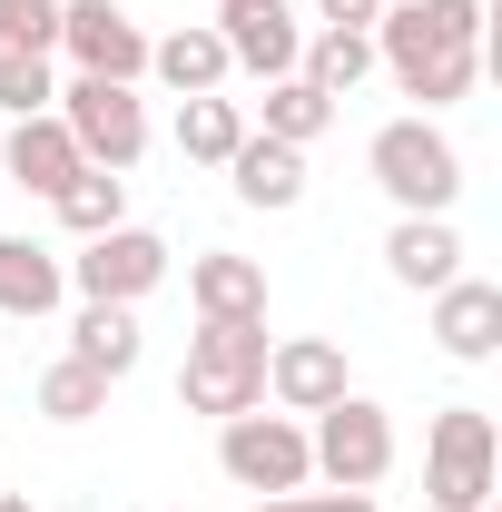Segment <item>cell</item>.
<instances>
[{"instance_id": "11", "label": "cell", "mask_w": 502, "mask_h": 512, "mask_svg": "<svg viewBox=\"0 0 502 512\" xmlns=\"http://www.w3.org/2000/svg\"><path fill=\"white\" fill-rule=\"evenodd\" d=\"M266 394H276L286 414H325L335 394H355V384H345V345H335V335H286V345H266Z\"/></svg>"}, {"instance_id": "19", "label": "cell", "mask_w": 502, "mask_h": 512, "mask_svg": "<svg viewBox=\"0 0 502 512\" xmlns=\"http://www.w3.org/2000/svg\"><path fill=\"white\" fill-rule=\"evenodd\" d=\"M138 306H79V325H69V355L79 365H99V375L119 384V375H138Z\"/></svg>"}, {"instance_id": "3", "label": "cell", "mask_w": 502, "mask_h": 512, "mask_svg": "<svg viewBox=\"0 0 502 512\" xmlns=\"http://www.w3.org/2000/svg\"><path fill=\"white\" fill-rule=\"evenodd\" d=\"M365 168H375V188L394 197L404 217H443V207L463 197V148H453L424 109H414V119H384L375 148H365Z\"/></svg>"}, {"instance_id": "22", "label": "cell", "mask_w": 502, "mask_h": 512, "mask_svg": "<svg viewBox=\"0 0 502 512\" xmlns=\"http://www.w3.org/2000/svg\"><path fill=\"white\" fill-rule=\"evenodd\" d=\"M256 109H266V128H256V138H286V148H315V138L335 128V99H325V89H306V79H266V99H256Z\"/></svg>"}, {"instance_id": "14", "label": "cell", "mask_w": 502, "mask_h": 512, "mask_svg": "<svg viewBox=\"0 0 502 512\" xmlns=\"http://www.w3.org/2000/svg\"><path fill=\"white\" fill-rule=\"evenodd\" d=\"M384 266H394V286H414V296L453 286V276H463V237H453V217H394Z\"/></svg>"}, {"instance_id": "2", "label": "cell", "mask_w": 502, "mask_h": 512, "mask_svg": "<svg viewBox=\"0 0 502 512\" xmlns=\"http://www.w3.org/2000/svg\"><path fill=\"white\" fill-rule=\"evenodd\" d=\"M178 404L188 414H256L266 404V316H227L188 335V365H178Z\"/></svg>"}, {"instance_id": "29", "label": "cell", "mask_w": 502, "mask_h": 512, "mask_svg": "<svg viewBox=\"0 0 502 512\" xmlns=\"http://www.w3.org/2000/svg\"><path fill=\"white\" fill-rule=\"evenodd\" d=\"M0 512H30V503H20V493H0Z\"/></svg>"}, {"instance_id": "13", "label": "cell", "mask_w": 502, "mask_h": 512, "mask_svg": "<svg viewBox=\"0 0 502 512\" xmlns=\"http://www.w3.org/2000/svg\"><path fill=\"white\" fill-rule=\"evenodd\" d=\"M0 168L20 178L30 197H60L89 158H79V138L60 128V109H40V119H10V138H0Z\"/></svg>"}, {"instance_id": "16", "label": "cell", "mask_w": 502, "mask_h": 512, "mask_svg": "<svg viewBox=\"0 0 502 512\" xmlns=\"http://www.w3.org/2000/svg\"><path fill=\"white\" fill-rule=\"evenodd\" d=\"M69 296V256H50L40 237H0V316H50Z\"/></svg>"}, {"instance_id": "21", "label": "cell", "mask_w": 502, "mask_h": 512, "mask_svg": "<svg viewBox=\"0 0 502 512\" xmlns=\"http://www.w3.org/2000/svg\"><path fill=\"white\" fill-rule=\"evenodd\" d=\"M365 69H375V40H365V30H315L306 50H296V79L325 89V99H345Z\"/></svg>"}, {"instance_id": "7", "label": "cell", "mask_w": 502, "mask_h": 512, "mask_svg": "<svg viewBox=\"0 0 502 512\" xmlns=\"http://www.w3.org/2000/svg\"><path fill=\"white\" fill-rule=\"evenodd\" d=\"M217 463H227V483H247V493H306L315 453H306V424L296 414H227L217 424Z\"/></svg>"}, {"instance_id": "12", "label": "cell", "mask_w": 502, "mask_h": 512, "mask_svg": "<svg viewBox=\"0 0 502 512\" xmlns=\"http://www.w3.org/2000/svg\"><path fill=\"white\" fill-rule=\"evenodd\" d=\"M434 345L453 365H493L502 355V286H483V276L434 286Z\"/></svg>"}, {"instance_id": "28", "label": "cell", "mask_w": 502, "mask_h": 512, "mask_svg": "<svg viewBox=\"0 0 502 512\" xmlns=\"http://www.w3.org/2000/svg\"><path fill=\"white\" fill-rule=\"evenodd\" d=\"M375 10H384V0H315L325 30H375Z\"/></svg>"}, {"instance_id": "18", "label": "cell", "mask_w": 502, "mask_h": 512, "mask_svg": "<svg viewBox=\"0 0 502 512\" xmlns=\"http://www.w3.org/2000/svg\"><path fill=\"white\" fill-rule=\"evenodd\" d=\"M148 69H158L178 99H207V89L227 79V40H217V20H188V30L148 40Z\"/></svg>"}, {"instance_id": "6", "label": "cell", "mask_w": 502, "mask_h": 512, "mask_svg": "<svg viewBox=\"0 0 502 512\" xmlns=\"http://www.w3.org/2000/svg\"><path fill=\"white\" fill-rule=\"evenodd\" d=\"M60 128L79 138V158L109 168V178H128V168L148 158V109H138L128 79H69L60 89Z\"/></svg>"}, {"instance_id": "5", "label": "cell", "mask_w": 502, "mask_h": 512, "mask_svg": "<svg viewBox=\"0 0 502 512\" xmlns=\"http://www.w3.org/2000/svg\"><path fill=\"white\" fill-rule=\"evenodd\" d=\"M306 453H315V473H325L335 493H375L384 473H394V414L365 404V394H335V404L315 414Z\"/></svg>"}, {"instance_id": "1", "label": "cell", "mask_w": 502, "mask_h": 512, "mask_svg": "<svg viewBox=\"0 0 502 512\" xmlns=\"http://www.w3.org/2000/svg\"><path fill=\"white\" fill-rule=\"evenodd\" d=\"M375 60L404 79V99L453 109L483 79V0H384L375 10Z\"/></svg>"}, {"instance_id": "20", "label": "cell", "mask_w": 502, "mask_h": 512, "mask_svg": "<svg viewBox=\"0 0 502 512\" xmlns=\"http://www.w3.org/2000/svg\"><path fill=\"white\" fill-rule=\"evenodd\" d=\"M237 138H247V109L237 99H178V158H197V168H227L237 158Z\"/></svg>"}, {"instance_id": "24", "label": "cell", "mask_w": 502, "mask_h": 512, "mask_svg": "<svg viewBox=\"0 0 502 512\" xmlns=\"http://www.w3.org/2000/svg\"><path fill=\"white\" fill-rule=\"evenodd\" d=\"M40 414H50V424H89V414H109V375L79 365V355H60V365L40 375Z\"/></svg>"}, {"instance_id": "10", "label": "cell", "mask_w": 502, "mask_h": 512, "mask_svg": "<svg viewBox=\"0 0 502 512\" xmlns=\"http://www.w3.org/2000/svg\"><path fill=\"white\" fill-rule=\"evenodd\" d=\"M217 40H227V69H256V79H296V10L286 0H217Z\"/></svg>"}, {"instance_id": "4", "label": "cell", "mask_w": 502, "mask_h": 512, "mask_svg": "<svg viewBox=\"0 0 502 512\" xmlns=\"http://www.w3.org/2000/svg\"><path fill=\"white\" fill-rule=\"evenodd\" d=\"M502 483V434L483 404H443L434 434H424V503L434 512H493Z\"/></svg>"}, {"instance_id": "9", "label": "cell", "mask_w": 502, "mask_h": 512, "mask_svg": "<svg viewBox=\"0 0 502 512\" xmlns=\"http://www.w3.org/2000/svg\"><path fill=\"white\" fill-rule=\"evenodd\" d=\"M60 50L79 79H148V30L128 20L119 0H60Z\"/></svg>"}, {"instance_id": "8", "label": "cell", "mask_w": 502, "mask_h": 512, "mask_svg": "<svg viewBox=\"0 0 502 512\" xmlns=\"http://www.w3.org/2000/svg\"><path fill=\"white\" fill-rule=\"evenodd\" d=\"M69 286H79V306H138L148 286H168V237H148V227L79 237V256H69Z\"/></svg>"}, {"instance_id": "26", "label": "cell", "mask_w": 502, "mask_h": 512, "mask_svg": "<svg viewBox=\"0 0 502 512\" xmlns=\"http://www.w3.org/2000/svg\"><path fill=\"white\" fill-rule=\"evenodd\" d=\"M0 109H10V119H40V109H60V79H50V60H10V50H0Z\"/></svg>"}, {"instance_id": "25", "label": "cell", "mask_w": 502, "mask_h": 512, "mask_svg": "<svg viewBox=\"0 0 502 512\" xmlns=\"http://www.w3.org/2000/svg\"><path fill=\"white\" fill-rule=\"evenodd\" d=\"M0 50L10 60H50L60 50V0H0Z\"/></svg>"}, {"instance_id": "17", "label": "cell", "mask_w": 502, "mask_h": 512, "mask_svg": "<svg viewBox=\"0 0 502 512\" xmlns=\"http://www.w3.org/2000/svg\"><path fill=\"white\" fill-rule=\"evenodd\" d=\"M227 178H237V197L247 207H296L306 197V148H286V138H237V158H227Z\"/></svg>"}, {"instance_id": "15", "label": "cell", "mask_w": 502, "mask_h": 512, "mask_svg": "<svg viewBox=\"0 0 502 512\" xmlns=\"http://www.w3.org/2000/svg\"><path fill=\"white\" fill-rule=\"evenodd\" d=\"M188 306H197V325L266 316V266H256V256H227V247L188 256Z\"/></svg>"}, {"instance_id": "27", "label": "cell", "mask_w": 502, "mask_h": 512, "mask_svg": "<svg viewBox=\"0 0 502 512\" xmlns=\"http://www.w3.org/2000/svg\"><path fill=\"white\" fill-rule=\"evenodd\" d=\"M256 512H375V493H266Z\"/></svg>"}, {"instance_id": "23", "label": "cell", "mask_w": 502, "mask_h": 512, "mask_svg": "<svg viewBox=\"0 0 502 512\" xmlns=\"http://www.w3.org/2000/svg\"><path fill=\"white\" fill-rule=\"evenodd\" d=\"M50 207H60L69 237H109V227H128V178H109V168H79V178H69Z\"/></svg>"}]
</instances>
